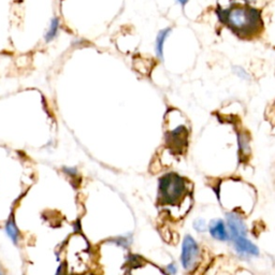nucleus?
Instances as JSON below:
<instances>
[{
    "instance_id": "obj_1",
    "label": "nucleus",
    "mask_w": 275,
    "mask_h": 275,
    "mask_svg": "<svg viewBox=\"0 0 275 275\" xmlns=\"http://www.w3.org/2000/svg\"><path fill=\"white\" fill-rule=\"evenodd\" d=\"M219 21L242 39H252L263 31L261 11L250 5L234 4L227 9L216 10Z\"/></svg>"
},
{
    "instance_id": "obj_2",
    "label": "nucleus",
    "mask_w": 275,
    "mask_h": 275,
    "mask_svg": "<svg viewBox=\"0 0 275 275\" xmlns=\"http://www.w3.org/2000/svg\"><path fill=\"white\" fill-rule=\"evenodd\" d=\"M185 179L176 173H168L159 180V200L164 205H176L187 197Z\"/></svg>"
},
{
    "instance_id": "obj_3",
    "label": "nucleus",
    "mask_w": 275,
    "mask_h": 275,
    "mask_svg": "<svg viewBox=\"0 0 275 275\" xmlns=\"http://www.w3.org/2000/svg\"><path fill=\"white\" fill-rule=\"evenodd\" d=\"M199 245L191 235L187 234L184 238L182 244V254H181V261L182 266L185 270H191L197 266L199 260Z\"/></svg>"
},
{
    "instance_id": "obj_4",
    "label": "nucleus",
    "mask_w": 275,
    "mask_h": 275,
    "mask_svg": "<svg viewBox=\"0 0 275 275\" xmlns=\"http://www.w3.org/2000/svg\"><path fill=\"white\" fill-rule=\"evenodd\" d=\"M227 226L230 232V237L232 239L239 238V237H245L246 235V227L243 223L240 215L230 213L227 215Z\"/></svg>"
},
{
    "instance_id": "obj_5",
    "label": "nucleus",
    "mask_w": 275,
    "mask_h": 275,
    "mask_svg": "<svg viewBox=\"0 0 275 275\" xmlns=\"http://www.w3.org/2000/svg\"><path fill=\"white\" fill-rule=\"evenodd\" d=\"M233 242L237 251L243 255H249V256H258L259 255L258 248L245 237L235 238L233 239Z\"/></svg>"
},
{
    "instance_id": "obj_6",
    "label": "nucleus",
    "mask_w": 275,
    "mask_h": 275,
    "mask_svg": "<svg viewBox=\"0 0 275 275\" xmlns=\"http://www.w3.org/2000/svg\"><path fill=\"white\" fill-rule=\"evenodd\" d=\"M212 237L218 241H227L229 239V232L226 229L225 223L222 219L212 221L209 227Z\"/></svg>"
},
{
    "instance_id": "obj_7",
    "label": "nucleus",
    "mask_w": 275,
    "mask_h": 275,
    "mask_svg": "<svg viewBox=\"0 0 275 275\" xmlns=\"http://www.w3.org/2000/svg\"><path fill=\"white\" fill-rule=\"evenodd\" d=\"M172 32L171 27H167L164 29H161V31L157 35L156 38V43H155V50L156 54L158 56L159 60H163V45L167 40V38L169 37V35Z\"/></svg>"
},
{
    "instance_id": "obj_8",
    "label": "nucleus",
    "mask_w": 275,
    "mask_h": 275,
    "mask_svg": "<svg viewBox=\"0 0 275 275\" xmlns=\"http://www.w3.org/2000/svg\"><path fill=\"white\" fill-rule=\"evenodd\" d=\"M60 25H61V22H60V17H53L51 19V23H50V27H48L47 32L44 36V39H45V42H51L53 41L54 39L56 38L57 34H58V31H60Z\"/></svg>"
},
{
    "instance_id": "obj_9",
    "label": "nucleus",
    "mask_w": 275,
    "mask_h": 275,
    "mask_svg": "<svg viewBox=\"0 0 275 275\" xmlns=\"http://www.w3.org/2000/svg\"><path fill=\"white\" fill-rule=\"evenodd\" d=\"M6 232L8 234V237L11 239V241L14 244L18 243L19 238H21V233H19V230L16 227L15 222L12 218L9 219L6 224Z\"/></svg>"
},
{
    "instance_id": "obj_10",
    "label": "nucleus",
    "mask_w": 275,
    "mask_h": 275,
    "mask_svg": "<svg viewBox=\"0 0 275 275\" xmlns=\"http://www.w3.org/2000/svg\"><path fill=\"white\" fill-rule=\"evenodd\" d=\"M194 227H195V229L197 230L198 232H204L205 229H206V224H205V222L203 219L199 218L197 221H195Z\"/></svg>"
},
{
    "instance_id": "obj_11",
    "label": "nucleus",
    "mask_w": 275,
    "mask_h": 275,
    "mask_svg": "<svg viewBox=\"0 0 275 275\" xmlns=\"http://www.w3.org/2000/svg\"><path fill=\"white\" fill-rule=\"evenodd\" d=\"M176 2H178V3L181 5V7L184 9V8H185V6L188 4L189 0H176Z\"/></svg>"
},
{
    "instance_id": "obj_12",
    "label": "nucleus",
    "mask_w": 275,
    "mask_h": 275,
    "mask_svg": "<svg viewBox=\"0 0 275 275\" xmlns=\"http://www.w3.org/2000/svg\"><path fill=\"white\" fill-rule=\"evenodd\" d=\"M168 272L169 273H175L176 272V268L174 264H170V266H168Z\"/></svg>"
}]
</instances>
